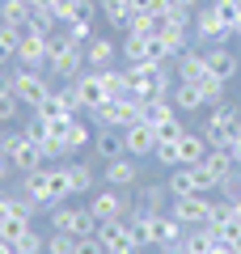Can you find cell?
Returning <instances> with one entry per match:
<instances>
[{
	"label": "cell",
	"instance_id": "obj_37",
	"mask_svg": "<svg viewBox=\"0 0 241 254\" xmlns=\"http://www.w3.org/2000/svg\"><path fill=\"white\" fill-rule=\"evenodd\" d=\"M199 89H203V102H207V106H216V102H224V93H229V81L203 72V76H199Z\"/></svg>",
	"mask_w": 241,
	"mask_h": 254
},
{
	"label": "cell",
	"instance_id": "obj_23",
	"mask_svg": "<svg viewBox=\"0 0 241 254\" xmlns=\"http://www.w3.org/2000/svg\"><path fill=\"white\" fill-rule=\"evenodd\" d=\"M203 72H207V51L203 47H186V51L174 60V76H178V81H199Z\"/></svg>",
	"mask_w": 241,
	"mask_h": 254
},
{
	"label": "cell",
	"instance_id": "obj_55",
	"mask_svg": "<svg viewBox=\"0 0 241 254\" xmlns=\"http://www.w3.org/2000/svg\"><path fill=\"white\" fill-rule=\"evenodd\" d=\"M0 161H4V153H0Z\"/></svg>",
	"mask_w": 241,
	"mask_h": 254
},
{
	"label": "cell",
	"instance_id": "obj_26",
	"mask_svg": "<svg viewBox=\"0 0 241 254\" xmlns=\"http://www.w3.org/2000/svg\"><path fill=\"white\" fill-rule=\"evenodd\" d=\"M174 106L178 110H207L203 102V89H199V81H174Z\"/></svg>",
	"mask_w": 241,
	"mask_h": 254
},
{
	"label": "cell",
	"instance_id": "obj_14",
	"mask_svg": "<svg viewBox=\"0 0 241 254\" xmlns=\"http://www.w3.org/2000/svg\"><path fill=\"white\" fill-rule=\"evenodd\" d=\"M207 212H212V199H207V195H182V199H170V216L178 220L182 229L207 225Z\"/></svg>",
	"mask_w": 241,
	"mask_h": 254
},
{
	"label": "cell",
	"instance_id": "obj_4",
	"mask_svg": "<svg viewBox=\"0 0 241 254\" xmlns=\"http://www.w3.org/2000/svg\"><path fill=\"white\" fill-rule=\"evenodd\" d=\"M0 153H4V161H9L17 174H30V170H38V165H47L43 144H38L30 131H9V136L0 140Z\"/></svg>",
	"mask_w": 241,
	"mask_h": 254
},
{
	"label": "cell",
	"instance_id": "obj_29",
	"mask_svg": "<svg viewBox=\"0 0 241 254\" xmlns=\"http://www.w3.org/2000/svg\"><path fill=\"white\" fill-rule=\"evenodd\" d=\"M178 115V106H174V98H148L140 106V119L148 127H161V123H170V119Z\"/></svg>",
	"mask_w": 241,
	"mask_h": 254
},
{
	"label": "cell",
	"instance_id": "obj_31",
	"mask_svg": "<svg viewBox=\"0 0 241 254\" xmlns=\"http://www.w3.org/2000/svg\"><path fill=\"white\" fill-rule=\"evenodd\" d=\"M182 246H186V254H212L216 246V233L207 225H195V229H186V233H182Z\"/></svg>",
	"mask_w": 241,
	"mask_h": 254
},
{
	"label": "cell",
	"instance_id": "obj_7",
	"mask_svg": "<svg viewBox=\"0 0 241 254\" xmlns=\"http://www.w3.org/2000/svg\"><path fill=\"white\" fill-rule=\"evenodd\" d=\"M51 89H55L51 76L38 72V68H17V72H13V93H17V102L26 110H38L47 98H51Z\"/></svg>",
	"mask_w": 241,
	"mask_h": 254
},
{
	"label": "cell",
	"instance_id": "obj_33",
	"mask_svg": "<svg viewBox=\"0 0 241 254\" xmlns=\"http://www.w3.org/2000/svg\"><path fill=\"white\" fill-rule=\"evenodd\" d=\"M30 229H34V220L30 216H17V212H4V216H0V237H4V242H26V233Z\"/></svg>",
	"mask_w": 241,
	"mask_h": 254
},
{
	"label": "cell",
	"instance_id": "obj_52",
	"mask_svg": "<svg viewBox=\"0 0 241 254\" xmlns=\"http://www.w3.org/2000/svg\"><path fill=\"white\" fill-rule=\"evenodd\" d=\"M212 254H233V250H229V246H216V250H212Z\"/></svg>",
	"mask_w": 241,
	"mask_h": 254
},
{
	"label": "cell",
	"instance_id": "obj_22",
	"mask_svg": "<svg viewBox=\"0 0 241 254\" xmlns=\"http://www.w3.org/2000/svg\"><path fill=\"white\" fill-rule=\"evenodd\" d=\"M123 148H127L131 157H152V148H157V131L140 119V123H131V127L123 131Z\"/></svg>",
	"mask_w": 241,
	"mask_h": 254
},
{
	"label": "cell",
	"instance_id": "obj_38",
	"mask_svg": "<svg viewBox=\"0 0 241 254\" xmlns=\"http://www.w3.org/2000/svg\"><path fill=\"white\" fill-rule=\"evenodd\" d=\"M17 47H21V30L0 26V68H4L9 60H17Z\"/></svg>",
	"mask_w": 241,
	"mask_h": 254
},
{
	"label": "cell",
	"instance_id": "obj_3",
	"mask_svg": "<svg viewBox=\"0 0 241 254\" xmlns=\"http://www.w3.org/2000/svg\"><path fill=\"white\" fill-rule=\"evenodd\" d=\"M89 64H85V43H72L68 34H51V60H47V72L60 76V81H76Z\"/></svg>",
	"mask_w": 241,
	"mask_h": 254
},
{
	"label": "cell",
	"instance_id": "obj_45",
	"mask_svg": "<svg viewBox=\"0 0 241 254\" xmlns=\"http://www.w3.org/2000/svg\"><path fill=\"white\" fill-rule=\"evenodd\" d=\"M21 110H26V106L17 102V93H4V98H0V123H13Z\"/></svg>",
	"mask_w": 241,
	"mask_h": 254
},
{
	"label": "cell",
	"instance_id": "obj_34",
	"mask_svg": "<svg viewBox=\"0 0 241 254\" xmlns=\"http://www.w3.org/2000/svg\"><path fill=\"white\" fill-rule=\"evenodd\" d=\"M93 72H102L106 98H131V89H127V68H93Z\"/></svg>",
	"mask_w": 241,
	"mask_h": 254
},
{
	"label": "cell",
	"instance_id": "obj_15",
	"mask_svg": "<svg viewBox=\"0 0 241 254\" xmlns=\"http://www.w3.org/2000/svg\"><path fill=\"white\" fill-rule=\"evenodd\" d=\"M51 165H38V170H30V174H21V195L26 199H34L38 208H51L55 203V195H51Z\"/></svg>",
	"mask_w": 241,
	"mask_h": 254
},
{
	"label": "cell",
	"instance_id": "obj_13",
	"mask_svg": "<svg viewBox=\"0 0 241 254\" xmlns=\"http://www.w3.org/2000/svg\"><path fill=\"white\" fill-rule=\"evenodd\" d=\"M47 60H51V34H43V30H26V34H21V47H17V64H21V68H38V72H47Z\"/></svg>",
	"mask_w": 241,
	"mask_h": 254
},
{
	"label": "cell",
	"instance_id": "obj_27",
	"mask_svg": "<svg viewBox=\"0 0 241 254\" xmlns=\"http://www.w3.org/2000/svg\"><path fill=\"white\" fill-rule=\"evenodd\" d=\"M207 140H203V131H186V136L178 140V165H199L207 157Z\"/></svg>",
	"mask_w": 241,
	"mask_h": 254
},
{
	"label": "cell",
	"instance_id": "obj_11",
	"mask_svg": "<svg viewBox=\"0 0 241 254\" xmlns=\"http://www.w3.org/2000/svg\"><path fill=\"white\" fill-rule=\"evenodd\" d=\"M119 55L127 64H170V51L161 47L157 34H127L119 43Z\"/></svg>",
	"mask_w": 241,
	"mask_h": 254
},
{
	"label": "cell",
	"instance_id": "obj_5",
	"mask_svg": "<svg viewBox=\"0 0 241 254\" xmlns=\"http://www.w3.org/2000/svg\"><path fill=\"white\" fill-rule=\"evenodd\" d=\"M165 187H170L174 199H182V195H212L216 178L203 170V165H174L170 178H165Z\"/></svg>",
	"mask_w": 241,
	"mask_h": 254
},
{
	"label": "cell",
	"instance_id": "obj_50",
	"mask_svg": "<svg viewBox=\"0 0 241 254\" xmlns=\"http://www.w3.org/2000/svg\"><path fill=\"white\" fill-rule=\"evenodd\" d=\"M4 93H13V72H4V68H0V98H4Z\"/></svg>",
	"mask_w": 241,
	"mask_h": 254
},
{
	"label": "cell",
	"instance_id": "obj_10",
	"mask_svg": "<svg viewBox=\"0 0 241 254\" xmlns=\"http://www.w3.org/2000/svg\"><path fill=\"white\" fill-rule=\"evenodd\" d=\"M140 98H106L98 110H93V119H98V127H119V131H127L131 123H140Z\"/></svg>",
	"mask_w": 241,
	"mask_h": 254
},
{
	"label": "cell",
	"instance_id": "obj_39",
	"mask_svg": "<svg viewBox=\"0 0 241 254\" xmlns=\"http://www.w3.org/2000/svg\"><path fill=\"white\" fill-rule=\"evenodd\" d=\"M63 34H68L72 43H89V38H93V17H89V13H80V17H72L68 26H63Z\"/></svg>",
	"mask_w": 241,
	"mask_h": 254
},
{
	"label": "cell",
	"instance_id": "obj_48",
	"mask_svg": "<svg viewBox=\"0 0 241 254\" xmlns=\"http://www.w3.org/2000/svg\"><path fill=\"white\" fill-rule=\"evenodd\" d=\"M76 254H106V246L98 237H76Z\"/></svg>",
	"mask_w": 241,
	"mask_h": 254
},
{
	"label": "cell",
	"instance_id": "obj_32",
	"mask_svg": "<svg viewBox=\"0 0 241 254\" xmlns=\"http://www.w3.org/2000/svg\"><path fill=\"white\" fill-rule=\"evenodd\" d=\"M98 9L106 17V26H115V30L131 26V0H98Z\"/></svg>",
	"mask_w": 241,
	"mask_h": 254
},
{
	"label": "cell",
	"instance_id": "obj_28",
	"mask_svg": "<svg viewBox=\"0 0 241 254\" xmlns=\"http://www.w3.org/2000/svg\"><path fill=\"white\" fill-rule=\"evenodd\" d=\"M199 165H203V170L216 178V187H220V182L229 178L233 170H237V161H233V153H229V148H207V157H203Z\"/></svg>",
	"mask_w": 241,
	"mask_h": 254
},
{
	"label": "cell",
	"instance_id": "obj_21",
	"mask_svg": "<svg viewBox=\"0 0 241 254\" xmlns=\"http://www.w3.org/2000/svg\"><path fill=\"white\" fill-rule=\"evenodd\" d=\"M115 60H119V43L115 38L93 34L89 43H85V64H89V68H115Z\"/></svg>",
	"mask_w": 241,
	"mask_h": 254
},
{
	"label": "cell",
	"instance_id": "obj_30",
	"mask_svg": "<svg viewBox=\"0 0 241 254\" xmlns=\"http://www.w3.org/2000/svg\"><path fill=\"white\" fill-rule=\"evenodd\" d=\"M0 26H13L26 34L30 30V4L26 0H0Z\"/></svg>",
	"mask_w": 241,
	"mask_h": 254
},
{
	"label": "cell",
	"instance_id": "obj_20",
	"mask_svg": "<svg viewBox=\"0 0 241 254\" xmlns=\"http://www.w3.org/2000/svg\"><path fill=\"white\" fill-rule=\"evenodd\" d=\"M157 38H161V47L170 51V60H178V55L186 51L190 43H195V38H190V26H178V21H170V17H161Z\"/></svg>",
	"mask_w": 241,
	"mask_h": 254
},
{
	"label": "cell",
	"instance_id": "obj_12",
	"mask_svg": "<svg viewBox=\"0 0 241 254\" xmlns=\"http://www.w3.org/2000/svg\"><path fill=\"white\" fill-rule=\"evenodd\" d=\"M89 212L98 220H127V216H131V199H127L119 187H102V190H93Z\"/></svg>",
	"mask_w": 241,
	"mask_h": 254
},
{
	"label": "cell",
	"instance_id": "obj_49",
	"mask_svg": "<svg viewBox=\"0 0 241 254\" xmlns=\"http://www.w3.org/2000/svg\"><path fill=\"white\" fill-rule=\"evenodd\" d=\"M224 148H229V153H233V161H237V170H241V131H237V136H233V140H229V144H224Z\"/></svg>",
	"mask_w": 241,
	"mask_h": 254
},
{
	"label": "cell",
	"instance_id": "obj_1",
	"mask_svg": "<svg viewBox=\"0 0 241 254\" xmlns=\"http://www.w3.org/2000/svg\"><path fill=\"white\" fill-rule=\"evenodd\" d=\"M174 81H178V76L170 72V64H127V89H131V98H140V102L170 98Z\"/></svg>",
	"mask_w": 241,
	"mask_h": 254
},
{
	"label": "cell",
	"instance_id": "obj_17",
	"mask_svg": "<svg viewBox=\"0 0 241 254\" xmlns=\"http://www.w3.org/2000/svg\"><path fill=\"white\" fill-rule=\"evenodd\" d=\"M140 178H144V174H140V157L123 153V157H110V161H106V187L127 190V187H135Z\"/></svg>",
	"mask_w": 241,
	"mask_h": 254
},
{
	"label": "cell",
	"instance_id": "obj_2",
	"mask_svg": "<svg viewBox=\"0 0 241 254\" xmlns=\"http://www.w3.org/2000/svg\"><path fill=\"white\" fill-rule=\"evenodd\" d=\"M199 131H203V140H207L212 148H224V144L241 131V106H237V102H229V98L216 102V106H207V110H203V127H199Z\"/></svg>",
	"mask_w": 241,
	"mask_h": 254
},
{
	"label": "cell",
	"instance_id": "obj_40",
	"mask_svg": "<svg viewBox=\"0 0 241 254\" xmlns=\"http://www.w3.org/2000/svg\"><path fill=\"white\" fill-rule=\"evenodd\" d=\"M212 9L220 13V21H224L229 30L241 26V0H212Z\"/></svg>",
	"mask_w": 241,
	"mask_h": 254
},
{
	"label": "cell",
	"instance_id": "obj_25",
	"mask_svg": "<svg viewBox=\"0 0 241 254\" xmlns=\"http://www.w3.org/2000/svg\"><path fill=\"white\" fill-rule=\"evenodd\" d=\"M93 153H98L102 161L123 157L127 153V148H123V131H119V127H98V131H93Z\"/></svg>",
	"mask_w": 241,
	"mask_h": 254
},
{
	"label": "cell",
	"instance_id": "obj_46",
	"mask_svg": "<svg viewBox=\"0 0 241 254\" xmlns=\"http://www.w3.org/2000/svg\"><path fill=\"white\" fill-rule=\"evenodd\" d=\"M216 190H220L224 199L233 203V199H237V195H241V170H233V174H229V178H224V182H220V187H216Z\"/></svg>",
	"mask_w": 241,
	"mask_h": 254
},
{
	"label": "cell",
	"instance_id": "obj_42",
	"mask_svg": "<svg viewBox=\"0 0 241 254\" xmlns=\"http://www.w3.org/2000/svg\"><path fill=\"white\" fill-rule=\"evenodd\" d=\"M47 4L55 9V17H60V26H68L72 17H80V4H85V0H47Z\"/></svg>",
	"mask_w": 241,
	"mask_h": 254
},
{
	"label": "cell",
	"instance_id": "obj_47",
	"mask_svg": "<svg viewBox=\"0 0 241 254\" xmlns=\"http://www.w3.org/2000/svg\"><path fill=\"white\" fill-rule=\"evenodd\" d=\"M170 0H131V13H165Z\"/></svg>",
	"mask_w": 241,
	"mask_h": 254
},
{
	"label": "cell",
	"instance_id": "obj_35",
	"mask_svg": "<svg viewBox=\"0 0 241 254\" xmlns=\"http://www.w3.org/2000/svg\"><path fill=\"white\" fill-rule=\"evenodd\" d=\"M55 26H60V17H55V9L47 4V0L30 4V30H43V34H55Z\"/></svg>",
	"mask_w": 241,
	"mask_h": 254
},
{
	"label": "cell",
	"instance_id": "obj_16",
	"mask_svg": "<svg viewBox=\"0 0 241 254\" xmlns=\"http://www.w3.org/2000/svg\"><path fill=\"white\" fill-rule=\"evenodd\" d=\"M72 93H76L80 110H98L102 102H106V85H102V72H93V68H85V72L72 81Z\"/></svg>",
	"mask_w": 241,
	"mask_h": 254
},
{
	"label": "cell",
	"instance_id": "obj_9",
	"mask_svg": "<svg viewBox=\"0 0 241 254\" xmlns=\"http://www.w3.org/2000/svg\"><path fill=\"white\" fill-rule=\"evenodd\" d=\"M190 38H195L199 47H220V43H229L233 38V30L220 21V13L212 9V4H203V9H195V21H190Z\"/></svg>",
	"mask_w": 241,
	"mask_h": 254
},
{
	"label": "cell",
	"instance_id": "obj_6",
	"mask_svg": "<svg viewBox=\"0 0 241 254\" xmlns=\"http://www.w3.org/2000/svg\"><path fill=\"white\" fill-rule=\"evenodd\" d=\"M47 216H51V229H60V233H72V237L98 233V216L89 208H76V203H55V208H47Z\"/></svg>",
	"mask_w": 241,
	"mask_h": 254
},
{
	"label": "cell",
	"instance_id": "obj_36",
	"mask_svg": "<svg viewBox=\"0 0 241 254\" xmlns=\"http://www.w3.org/2000/svg\"><path fill=\"white\" fill-rule=\"evenodd\" d=\"M63 144H68V157H76L80 148H89L93 144V131L85 123H80V119H72V127H68V140H63Z\"/></svg>",
	"mask_w": 241,
	"mask_h": 254
},
{
	"label": "cell",
	"instance_id": "obj_43",
	"mask_svg": "<svg viewBox=\"0 0 241 254\" xmlns=\"http://www.w3.org/2000/svg\"><path fill=\"white\" fill-rule=\"evenodd\" d=\"M152 131H157V144H161V140H174V144H178V140L186 136V123H182V119L174 115L170 123H161V127H152Z\"/></svg>",
	"mask_w": 241,
	"mask_h": 254
},
{
	"label": "cell",
	"instance_id": "obj_24",
	"mask_svg": "<svg viewBox=\"0 0 241 254\" xmlns=\"http://www.w3.org/2000/svg\"><path fill=\"white\" fill-rule=\"evenodd\" d=\"M170 199H174V195H170L165 182H144L135 208H144V212H170Z\"/></svg>",
	"mask_w": 241,
	"mask_h": 254
},
{
	"label": "cell",
	"instance_id": "obj_44",
	"mask_svg": "<svg viewBox=\"0 0 241 254\" xmlns=\"http://www.w3.org/2000/svg\"><path fill=\"white\" fill-rule=\"evenodd\" d=\"M152 157H157V165L174 170V165H178V144H174V140H161V144L152 148Z\"/></svg>",
	"mask_w": 241,
	"mask_h": 254
},
{
	"label": "cell",
	"instance_id": "obj_53",
	"mask_svg": "<svg viewBox=\"0 0 241 254\" xmlns=\"http://www.w3.org/2000/svg\"><path fill=\"white\" fill-rule=\"evenodd\" d=\"M233 38H241V26H237V30H233Z\"/></svg>",
	"mask_w": 241,
	"mask_h": 254
},
{
	"label": "cell",
	"instance_id": "obj_19",
	"mask_svg": "<svg viewBox=\"0 0 241 254\" xmlns=\"http://www.w3.org/2000/svg\"><path fill=\"white\" fill-rule=\"evenodd\" d=\"M207 72H212V76H220V81H233V76L241 72V60H237V51H233L229 43H220V47H207Z\"/></svg>",
	"mask_w": 241,
	"mask_h": 254
},
{
	"label": "cell",
	"instance_id": "obj_51",
	"mask_svg": "<svg viewBox=\"0 0 241 254\" xmlns=\"http://www.w3.org/2000/svg\"><path fill=\"white\" fill-rule=\"evenodd\" d=\"M229 208H233V216H237V220H241V195H237V199H233V203H229Z\"/></svg>",
	"mask_w": 241,
	"mask_h": 254
},
{
	"label": "cell",
	"instance_id": "obj_54",
	"mask_svg": "<svg viewBox=\"0 0 241 254\" xmlns=\"http://www.w3.org/2000/svg\"><path fill=\"white\" fill-rule=\"evenodd\" d=\"M26 4H38V0H26Z\"/></svg>",
	"mask_w": 241,
	"mask_h": 254
},
{
	"label": "cell",
	"instance_id": "obj_18",
	"mask_svg": "<svg viewBox=\"0 0 241 254\" xmlns=\"http://www.w3.org/2000/svg\"><path fill=\"white\" fill-rule=\"evenodd\" d=\"M60 174L63 182H68L72 195H85V190L98 187V170H93L89 161H76V157H68V161H60Z\"/></svg>",
	"mask_w": 241,
	"mask_h": 254
},
{
	"label": "cell",
	"instance_id": "obj_8",
	"mask_svg": "<svg viewBox=\"0 0 241 254\" xmlns=\"http://www.w3.org/2000/svg\"><path fill=\"white\" fill-rule=\"evenodd\" d=\"M93 237L106 246V254H140L144 250V242L131 229V220H98V233Z\"/></svg>",
	"mask_w": 241,
	"mask_h": 254
},
{
	"label": "cell",
	"instance_id": "obj_41",
	"mask_svg": "<svg viewBox=\"0 0 241 254\" xmlns=\"http://www.w3.org/2000/svg\"><path fill=\"white\" fill-rule=\"evenodd\" d=\"M47 254H76V237L51 229V237H47Z\"/></svg>",
	"mask_w": 241,
	"mask_h": 254
}]
</instances>
